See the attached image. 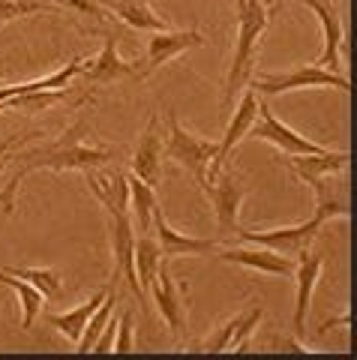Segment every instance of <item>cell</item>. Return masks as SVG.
I'll list each match as a JSON object with an SVG mask.
<instances>
[{"instance_id":"obj_1","label":"cell","mask_w":357,"mask_h":360,"mask_svg":"<svg viewBox=\"0 0 357 360\" xmlns=\"http://www.w3.org/2000/svg\"><path fill=\"white\" fill-rule=\"evenodd\" d=\"M238 4V45H234V58L228 66V82H226V105L238 99V94L249 84L255 51H259L261 33L271 21V9L264 0H234Z\"/></svg>"},{"instance_id":"obj_2","label":"cell","mask_w":357,"mask_h":360,"mask_svg":"<svg viewBox=\"0 0 357 360\" xmlns=\"http://www.w3.org/2000/svg\"><path fill=\"white\" fill-rule=\"evenodd\" d=\"M333 217H351V207L349 201H316V213L300 222V225H283V229H264V231H249V229H240L238 225V238L247 240V243H259L267 246V250L280 252V255H297L300 250L312 246V240L318 238V231L325 229V222Z\"/></svg>"},{"instance_id":"obj_3","label":"cell","mask_w":357,"mask_h":360,"mask_svg":"<svg viewBox=\"0 0 357 360\" xmlns=\"http://www.w3.org/2000/svg\"><path fill=\"white\" fill-rule=\"evenodd\" d=\"M115 148H91V144L75 141V132H70L63 141H54L42 150L18 153L13 160H18V172L30 174L37 168H51V172H84V168H99L115 160Z\"/></svg>"},{"instance_id":"obj_4","label":"cell","mask_w":357,"mask_h":360,"mask_svg":"<svg viewBox=\"0 0 357 360\" xmlns=\"http://www.w3.org/2000/svg\"><path fill=\"white\" fill-rule=\"evenodd\" d=\"M219 141H210V139H198V135L186 132L181 127L171 111H169V139L162 141V156H169L177 165H183L189 174L195 177L198 186L207 184V168L214 162Z\"/></svg>"},{"instance_id":"obj_5","label":"cell","mask_w":357,"mask_h":360,"mask_svg":"<svg viewBox=\"0 0 357 360\" xmlns=\"http://www.w3.org/2000/svg\"><path fill=\"white\" fill-rule=\"evenodd\" d=\"M255 94H292V90H306V87H333V90H342V94H351V84L345 75H337L330 70H321L316 63H306V66H297V70H288V72H273V75H261V78H249V84Z\"/></svg>"},{"instance_id":"obj_6","label":"cell","mask_w":357,"mask_h":360,"mask_svg":"<svg viewBox=\"0 0 357 360\" xmlns=\"http://www.w3.org/2000/svg\"><path fill=\"white\" fill-rule=\"evenodd\" d=\"M108 240L111 252H115V276L126 279L132 295H136L138 307L148 312V291L141 288L136 274V234H132V217L129 213H108Z\"/></svg>"},{"instance_id":"obj_7","label":"cell","mask_w":357,"mask_h":360,"mask_svg":"<svg viewBox=\"0 0 357 360\" xmlns=\"http://www.w3.org/2000/svg\"><path fill=\"white\" fill-rule=\"evenodd\" d=\"M255 115H259V123H252V127H249L247 139L271 141L273 148H280L288 156H294V153H325L327 150L325 144L309 141L300 132H294L292 127H285V123L271 111V105H267V103H259V111H255Z\"/></svg>"},{"instance_id":"obj_8","label":"cell","mask_w":357,"mask_h":360,"mask_svg":"<svg viewBox=\"0 0 357 360\" xmlns=\"http://www.w3.org/2000/svg\"><path fill=\"white\" fill-rule=\"evenodd\" d=\"M150 295L156 300V312L162 315V321L169 324V330L177 342L186 340V303H183V295L181 288H177L171 270H169V258H162L160 262V270H156V279L150 283Z\"/></svg>"},{"instance_id":"obj_9","label":"cell","mask_w":357,"mask_h":360,"mask_svg":"<svg viewBox=\"0 0 357 360\" xmlns=\"http://www.w3.org/2000/svg\"><path fill=\"white\" fill-rule=\"evenodd\" d=\"M210 205H214V213H216V229L222 234H234L238 231V213H240V201L243 195H247V189H243V184L238 177H234V172L226 165L222 172L210 180V184L202 186Z\"/></svg>"},{"instance_id":"obj_10","label":"cell","mask_w":357,"mask_h":360,"mask_svg":"<svg viewBox=\"0 0 357 360\" xmlns=\"http://www.w3.org/2000/svg\"><path fill=\"white\" fill-rule=\"evenodd\" d=\"M255 111H259V96H255V90H252V87H247V94L238 99V108H234V115H231V120H228V129H226V135H222V141H219V148H216V156H214V162H210V168H207V184L222 172V168L228 165L231 150L238 148L243 139H247L249 127L255 123Z\"/></svg>"},{"instance_id":"obj_11","label":"cell","mask_w":357,"mask_h":360,"mask_svg":"<svg viewBox=\"0 0 357 360\" xmlns=\"http://www.w3.org/2000/svg\"><path fill=\"white\" fill-rule=\"evenodd\" d=\"M297 264H294V279H297V295H294V315H292V324H294V336L304 340L306 333V315H309V303H312V291L318 285V276H321V267H325V255L321 252H312L309 246L300 250L297 255Z\"/></svg>"},{"instance_id":"obj_12","label":"cell","mask_w":357,"mask_h":360,"mask_svg":"<svg viewBox=\"0 0 357 360\" xmlns=\"http://www.w3.org/2000/svg\"><path fill=\"white\" fill-rule=\"evenodd\" d=\"M198 45H205V33L198 30H153V37L148 39V58H144V66L138 70V78H148L160 66L174 60L177 54L198 49Z\"/></svg>"},{"instance_id":"obj_13","label":"cell","mask_w":357,"mask_h":360,"mask_svg":"<svg viewBox=\"0 0 357 360\" xmlns=\"http://www.w3.org/2000/svg\"><path fill=\"white\" fill-rule=\"evenodd\" d=\"M300 4L316 13L318 25H321V37H325V51H321V58L316 60V66L342 75L339 54H342V49H345V30H342V18H339V13H337V6L327 4V0H300Z\"/></svg>"},{"instance_id":"obj_14","label":"cell","mask_w":357,"mask_h":360,"mask_svg":"<svg viewBox=\"0 0 357 360\" xmlns=\"http://www.w3.org/2000/svg\"><path fill=\"white\" fill-rule=\"evenodd\" d=\"M219 262H231V264H240V267H249V270H261V274H271V276H292L294 274V264L297 258L292 255H280L267 246H226L222 252H216Z\"/></svg>"},{"instance_id":"obj_15","label":"cell","mask_w":357,"mask_h":360,"mask_svg":"<svg viewBox=\"0 0 357 360\" xmlns=\"http://www.w3.org/2000/svg\"><path fill=\"white\" fill-rule=\"evenodd\" d=\"M82 75H84V82H91V84H115V82H126V78H129V82H141V78H138V66L120 60L115 33L105 39L103 51H99L91 63H84Z\"/></svg>"},{"instance_id":"obj_16","label":"cell","mask_w":357,"mask_h":360,"mask_svg":"<svg viewBox=\"0 0 357 360\" xmlns=\"http://www.w3.org/2000/svg\"><path fill=\"white\" fill-rule=\"evenodd\" d=\"M153 222H156V243H160V252L162 258H181V255H205L210 250H216V240H207V238H189V234H177L169 219L162 213V205L156 201L153 205Z\"/></svg>"},{"instance_id":"obj_17","label":"cell","mask_w":357,"mask_h":360,"mask_svg":"<svg viewBox=\"0 0 357 360\" xmlns=\"http://www.w3.org/2000/svg\"><path fill=\"white\" fill-rule=\"evenodd\" d=\"M87 189L108 213H129V184L120 172H96V168H84Z\"/></svg>"},{"instance_id":"obj_18","label":"cell","mask_w":357,"mask_h":360,"mask_svg":"<svg viewBox=\"0 0 357 360\" xmlns=\"http://www.w3.org/2000/svg\"><path fill=\"white\" fill-rule=\"evenodd\" d=\"M288 168L306 184H316L321 177H337L349 168V150H325V153H294L288 156Z\"/></svg>"},{"instance_id":"obj_19","label":"cell","mask_w":357,"mask_h":360,"mask_svg":"<svg viewBox=\"0 0 357 360\" xmlns=\"http://www.w3.org/2000/svg\"><path fill=\"white\" fill-rule=\"evenodd\" d=\"M132 174L141 177L144 184H150V186H156L162 177V139H160L156 117H150L148 129H144L138 139L136 153H132Z\"/></svg>"},{"instance_id":"obj_20","label":"cell","mask_w":357,"mask_h":360,"mask_svg":"<svg viewBox=\"0 0 357 360\" xmlns=\"http://www.w3.org/2000/svg\"><path fill=\"white\" fill-rule=\"evenodd\" d=\"M105 6L132 30H169V21L156 15L148 0H105Z\"/></svg>"},{"instance_id":"obj_21","label":"cell","mask_w":357,"mask_h":360,"mask_svg":"<svg viewBox=\"0 0 357 360\" xmlns=\"http://www.w3.org/2000/svg\"><path fill=\"white\" fill-rule=\"evenodd\" d=\"M103 297H105V291H96V295L87 303H82V307H75L70 312H60V315H46V319H48L51 328H58L66 336V340L78 342V340H82V333H84V324L91 321V315L96 312L99 303H103Z\"/></svg>"},{"instance_id":"obj_22","label":"cell","mask_w":357,"mask_h":360,"mask_svg":"<svg viewBox=\"0 0 357 360\" xmlns=\"http://www.w3.org/2000/svg\"><path fill=\"white\" fill-rule=\"evenodd\" d=\"M115 307H117V276L111 279V285L105 288V297H103V303L96 307V312L91 315V321L84 324V333H82V340H78L75 345V352H93V345H96V340H99V333L105 330V324H108V319L115 315Z\"/></svg>"},{"instance_id":"obj_23","label":"cell","mask_w":357,"mask_h":360,"mask_svg":"<svg viewBox=\"0 0 357 360\" xmlns=\"http://www.w3.org/2000/svg\"><path fill=\"white\" fill-rule=\"evenodd\" d=\"M0 283L15 291V297L21 303V330H30L33 324H37V319L42 315V303H46V297H42L30 283H25V279H18L13 274H6V270H0Z\"/></svg>"},{"instance_id":"obj_24","label":"cell","mask_w":357,"mask_h":360,"mask_svg":"<svg viewBox=\"0 0 357 360\" xmlns=\"http://www.w3.org/2000/svg\"><path fill=\"white\" fill-rule=\"evenodd\" d=\"M126 184H129V207L132 213H136V222H138V231L141 234H148L150 231V225H153V205L160 198H156L153 193V186L150 184H144L141 177H126Z\"/></svg>"},{"instance_id":"obj_25","label":"cell","mask_w":357,"mask_h":360,"mask_svg":"<svg viewBox=\"0 0 357 360\" xmlns=\"http://www.w3.org/2000/svg\"><path fill=\"white\" fill-rule=\"evenodd\" d=\"M160 262H162L160 243H156L150 234H141V238H136V274H138V283H141L144 291H148L150 283L156 279Z\"/></svg>"},{"instance_id":"obj_26","label":"cell","mask_w":357,"mask_h":360,"mask_svg":"<svg viewBox=\"0 0 357 360\" xmlns=\"http://www.w3.org/2000/svg\"><path fill=\"white\" fill-rule=\"evenodd\" d=\"M6 274H13L18 279H25V283H30L46 300L58 297L63 291V279H60L58 270H51V267H6Z\"/></svg>"},{"instance_id":"obj_27","label":"cell","mask_w":357,"mask_h":360,"mask_svg":"<svg viewBox=\"0 0 357 360\" xmlns=\"http://www.w3.org/2000/svg\"><path fill=\"white\" fill-rule=\"evenodd\" d=\"M264 309L261 307H252L247 312L234 315V333H231V342H228V352H249V336L255 330V324L261 321Z\"/></svg>"},{"instance_id":"obj_28","label":"cell","mask_w":357,"mask_h":360,"mask_svg":"<svg viewBox=\"0 0 357 360\" xmlns=\"http://www.w3.org/2000/svg\"><path fill=\"white\" fill-rule=\"evenodd\" d=\"M51 4H37V0H0V27L33 13H51Z\"/></svg>"},{"instance_id":"obj_29","label":"cell","mask_w":357,"mask_h":360,"mask_svg":"<svg viewBox=\"0 0 357 360\" xmlns=\"http://www.w3.org/2000/svg\"><path fill=\"white\" fill-rule=\"evenodd\" d=\"M60 90H39V94H18L4 99L6 108H27V111H46L54 103H60Z\"/></svg>"},{"instance_id":"obj_30","label":"cell","mask_w":357,"mask_h":360,"mask_svg":"<svg viewBox=\"0 0 357 360\" xmlns=\"http://www.w3.org/2000/svg\"><path fill=\"white\" fill-rule=\"evenodd\" d=\"M136 342H132V315L129 312H120V321H117V333H115V342H111V352H120V354H129Z\"/></svg>"},{"instance_id":"obj_31","label":"cell","mask_w":357,"mask_h":360,"mask_svg":"<svg viewBox=\"0 0 357 360\" xmlns=\"http://www.w3.org/2000/svg\"><path fill=\"white\" fill-rule=\"evenodd\" d=\"M54 6H66L72 13H82V15H93V18H105L103 6H96L93 0H54Z\"/></svg>"},{"instance_id":"obj_32","label":"cell","mask_w":357,"mask_h":360,"mask_svg":"<svg viewBox=\"0 0 357 360\" xmlns=\"http://www.w3.org/2000/svg\"><path fill=\"white\" fill-rule=\"evenodd\" d=\"M15 144L18 141H13V139H0V168H4V162L9 160V153L15 150Z\"/></svg>"},{"instance_id":"obj_33","label":"cell","mask_w":357,"mask_h":360,"mask_svg":"<svg viewBox=\"0 0 357 360\" xmlns=\"http://www.w3.org/2000/svg\"><path fill=\"white\" fill-rule=\"evenodd\" d=\"M337 324H351V315H342V319H327V321H321L318 333H327L330 328H337Z\"/></svg>"},{"instance_id":"obj_34","label":"cell","mask_w":357,"mask_h":360,"mask_svg":"<svg viewBox=\"0 0 357 360\" xmlns=\"http://www.w3.org/2000/svg\"><path fill=\"white\" fill-rule=\"evenodd\" d=\"M4 72H6V70H4V66H0V78H4Z\"/></svg>"}]
</instances>
